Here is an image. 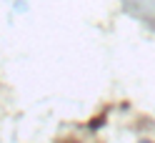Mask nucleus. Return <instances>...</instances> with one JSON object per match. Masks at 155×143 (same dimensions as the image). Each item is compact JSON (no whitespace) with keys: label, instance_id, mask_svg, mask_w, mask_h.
<instances>
[{"label":"nucleus","instance_id":"f257e3e1","mask_svg":"<svg viewBox=\"0 0 155 143\" xmlns=\"http://www.w3.org/2000/svg\"><path fill=\"white\" fill-rule=\"evenodd\" d=\"M143 143H148V141H143Z\"/></svg>","mask_w":155,"mask_h":143}]
</instances>
